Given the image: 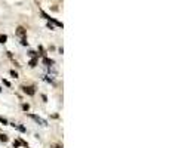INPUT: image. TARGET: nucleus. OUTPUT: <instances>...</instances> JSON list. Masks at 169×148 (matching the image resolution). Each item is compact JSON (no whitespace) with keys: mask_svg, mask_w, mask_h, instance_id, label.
<instances>
[{"mask_svg":"<svg viewBox=\"0 0 169 148\" xmlns=\"http://www.w3.org/2000/svg\"><path fill=\"white\" fill-rule=\"evenodd\" d=\"M0 121H2V123H3V124H6V123H7V121H6V120H5V118H3V117H0Z\"/></svg>","mask_w":169,"mask_h":148,"instance_id":"nucleus-8","label":"nucleus"},{"mask_svg":"<svg viewBox=\"0 0 169 148\" xmlns=\"http://www.w3.org/2000/svg\"><path fill=\"white\" fill-rule=\"evenodd\" d=\"M0 139H2V141H7L6 135H0Z\"/></svg>","mask_w":169,"mask_h":148,"instance_id":"nucleus-6","label":"nucleus"},{"mask_svg":"<svg viewBox=\"0 0 169 148\" xmlns=\"http://www.w3.org/2000/svg\"><path fill=\"white\" fill-rule=\"evenodd\" d=\"M6 40H7V37H6V36H0V43H5Z\"/></svg>","mask_w":169,"mask_h":148,"instance_id":"nucleus-4","label":"nucleus"},{"mask_svg":"<svg viewBox=\"0 0 169 148\" xmlns=\"http://www.w3.org/2000/svg\"><path fill=\"white\" fill-rule=\"evenodd\" d=\"M30 117L33 118L34 121H37V123H40L42 126H46V124H48V123H46V120H43V118H40L39 116H34V114H30Z\"/></svg>","mask_w":169,"mask_h":148,"instance_id":"nucleus-1","label":"nucleus"},{"mask_svg":"<svg viewBox=\"0 0 169 148\" xmlns=\"http://www.w3.org/2000/svg\"><path fill=\"white\" fill-rule=\"evenodd\" d=\"M22 89H24V92H25V93H28V95H34V90H33L31 88H22Z\"/></svg>","mask_w":169,"mask_h":148,"instance_id":"nucleus-2","label":"nucleus"},{"mask_svg":"<svg viewBox=\"0 0 169 148\" xmlns=\"http://www.w3.org/2000/svg\"><path fill=\"white\" fill-rule=\"evenodd\" d=\"M36 64H37V59H33L30 62V67H36Z\"/></svg>","mask_w":169,"mask_h":148,"instance_id":"nucleus-5","label":"nucleus"},{"mask_svg":"<svg viewBox=\"0 0 169 148\" xmlns=\"http://www.w3.org/2000/svg\"><path fill=\"white\" fill-rule=\"evenodd\" d=\"M43 62H45L46 65H52V64H54V61H52V59H48V58L43 59Z\"/></svg>","mask_w":169,"mask_h":148,"instance_id":"nucleus-3","label":"nucleus"},{"mask_svg":"<svg viewBox=\"0 0 169 148\" xmlns=\"http://www.w3.org/2000/svg\"><path fill=\"white\" fill-rule=\"evenodd\" d=\"M11 76H12V77H15V79H16V77H18V74H16L15 71H11Z\"/></svg>","mask_w":169,"mask_h":148,"instance_id":"nucleus-7","label":"nucleus"}]
</instances>
